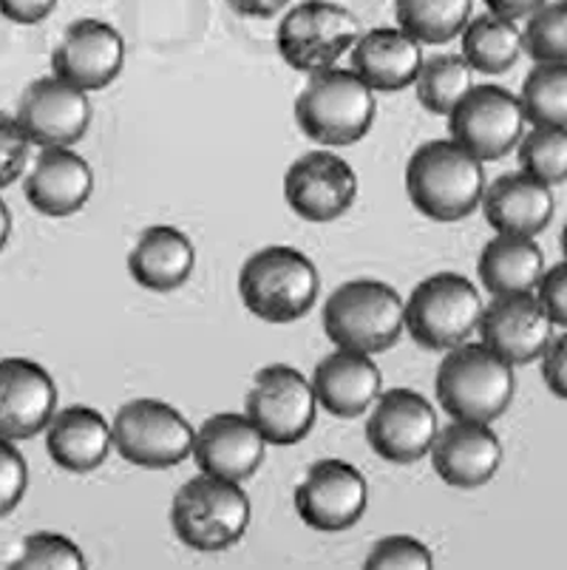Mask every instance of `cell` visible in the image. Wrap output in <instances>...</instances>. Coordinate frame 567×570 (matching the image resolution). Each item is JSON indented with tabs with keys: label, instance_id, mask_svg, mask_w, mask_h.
I'll return each mask as SVG.
<instances>
[{
	"label": "cell",
	"instance_id": "cell-1",
	"mask_svg": "<svg viewBox=\"0 0 567 570\" xmlns=\"http://www.w3.org/2000/svg\"><path fill=\"white\" fill-rule=\"evenodd\" d=\"M405 194L426 219L462 222L480 207L486 168L454 139H431L405 165Z\"/></svg>",
	"mask_w": 567,
	"mask_h": 570
},
{
	"label": "cell",
	"instance_id": "cell-2",
	"mask_svg": "<svg viewBox=\"0 0 567 570\" xmlns=\"http://www.w3.org/2000/svg\"><path fill=\"white\" fill-rule=\"evenodd\" d=\"M321 293V273L310 256L287 245H270L242 264V304L267 324H293L310 315Z\"/></svg>",
	"mask_w": 567,
	"mask_h": 570
},
{
	"label": "cell",
	"instance_id": "cell-3",
	"mask_svg": "<svg viewBox=\"0 0 567 570\" xmlns=\"http://www.w3.org/2000/svg\"><path fill=\"white\" fill-rule=\"evenodd\" d=\"M437 401L451 420L493 423L514 401V366L486 344H460L449 350L437 370Z\"/></svg>",
	"mask_w": 567,
	"mask_h": 570
},
{
	"label": "cell",
	"instance_id": "cell-4",
	"mask_svg": "<svg viewBox=\"0 0 567 570\" xmlns=\"http://www.w3.org/2000/svg\"><path fill=\"white\" fill-rule=\"evenodd\" d=\"M374 91L352 69H326L310 75L295 100V122L312 142L326 148L361 142L374 122Z\"/></svg>",
	"mask_w": 567,
	"mask_h": 570
},
{
	"label": "cell",
	"instance_id": "cell-5",
	"mask_svg": "<svg viewBox=\"0 0 567 570\" xmlns=\"http://www.w3.org/2000/svg\"><path fill=\"white\" fill-rule=\"evenodd\" d=\"M253 505L244 489L222 476L202 474L187 480L170 505V525L182 546L199 553L227 551L247 533Z\"/></svg>",
	"mask_w": 567,
	"mask_h": 570
},
{
	"label": "cell",
	"instance_id": "cell-6",
	"mask_svg": "<svg viewBox=\"0 0 567 570\" xmlns=\"http://www.w3.org/2000/svg\"><path fill=\"white\" fill-rule=\"evenodd\" d=\"M324 333L338 350L378 355L403 333V295L378 278L346 282L326 298Z\"/></svg>",
	"mask_w": 567,
	"mask_h": 570
},
{
	"label": "cell",
	"instance_id": "cell-7",
	"mask_svg": "<svg viewBox=\"0 0 567 570\" xmlns=\"http://www.w3.org/2000/svg\"><path fill=\"white\" fill-rule=\"evenodd\" d=\"M482 307V295L471 278L443 269L423 278L403 302V330L423 350L449 352L477 333Z\"/></svg>",
	"mask_w": 567,
	"mask_h": 570
},
{
	"label": "cell",
	"instance_id": "cell-8",
	"mask_svg": "<svg viewBox=\"0 0 567 570\" xmlns=\"http://www.w3.org/2000/svg\"><path fill=\"white\" fill-rule=\"evenodd\" d=\"M194 438L196 429L182 417L179 409L156 397L125 403L111 426V443L119 458L150 471L185 463L194 452Z\"/></svg>",
	"mask_w": 567,
	"mask_h": 570
},
{
	"label": "cell",
	"instance_id": "cell-9",
	"mask_svg": "<svg viewBox=\"0 0 567 570\" xmlns=\"http://www.w3.org/2000/svg\"><path fill=\"white\" fill-rule=\"evenodd\" d=\"M361 38L358 18L332 0H304L290 9L275 32L281 60L295 71L319 75L332 69Z\"/></svg>",
	"mask_w": 567,
	"mask_h": 570
},
{
	"label": "cell",
	"instance_id": "cell-10",
	"mask_svg": "<svg viewBox=\"0 0 567 570\" xmlns=\"http://www.w3.org/2000/svg\"><path fill=\"white\" fill-rule=\"evenodd\" d=\"M528 131L519 97L502 86H475L449 114V134L475 159L497 163L508 157Z\"/></svg>",
	"mask_w": 567,
	"mask_h": 570
},
{
	"label": "cell",
	"instance_id": "cell-11",
	"mask_svg": "<svg viewBox=\"0 0 567 570\" xmlns=\"http://www.w3.org/2000/svg\"><path fill=\"white\" fill-rule=\"evenodd\" d=\"M319 401L312 383L295 366L270 364L256 372L244 414L273 445H295L312 432Z\"/></svg>",
	"mask_w": 567,
	"mask_h": 570
},
{
	"label": "cell",
	"instance_id": "cell-12",
	"mask_svg": "<svg viewBox=\"0 0 567 570\" xmlns=\"http://www.w3.org/2000/svg\"><path fill=\"white\" fill-rule=\"evenodd\" d=\"M366 420V440L372 452L387 463L409 465L423 460L434 445L440 423L429 397L414 389H389L372 403Z\"/></svg>",
	"mask_w": 567,
	"mask_h": 570
},
{
	"label": "cell",
	"instance_id": "cell-13",
	"mask_svg": "<svg viewBox=\"0 0 567 570\" xmlns=\"http://www.w3.org/2000/svg\"><path fill=\"white\" fill-rule=\"evenodd\" d=\"M14 119L38 148H71L86 137L94 119L91 97L60 77H38L18 102Z\"/></svg>",
	"mask_w": 567,
	"mask_h": 570
},
{
	"label": "cell",
	"instance_id": "cell-14",
	"mask_svg": "<svg viewBox=\"0 0 567 570\" xmlns=\"http://www.w3.org/2000/svg\"><path fill=\"white\" fill-rule=\"evenodd\" d=\"M369 505L366 476L346 460H319L295 489V511L312 531H350Z\"/></svg>",
	"mask_w": 567,
	"mask_h": 570
},
{
	"label": "cell",
	"instance_id": "cell-15",
	"mask_svg": "<svg viewBox=\"0 0 567 570\" xmlns=\"http://www.w3.org/2000/svg\"><path fill=\"white\" fill-rule=\"evenodd\" d=\"M358 196V176L346 159L332 151H306L284 174L290 210L312 225L341 219Z\"/></svg>",
	"mask_w": 567,
	"mask_h": 570
},
{
	"label": "cell",
	"instance_id": "cell-16",
	"mask_svg": "<svg viewBox=\"0 0 567 570\" xmlns=\"http://www.w3.org/2000/svg\"><path fill=\"white\" fill-rule=\"evenodd\" d=\"M125 66V40L111 23L97 18H82L62 32L51 55L55 77L82 88L102 91L119 77Z\"/></svg>",
	"mask_w": 567,
	"mask_h": 570
},
{
	"label": "cell",
	"instance_id": "cell-17",
	"mask_svg": "<svg viewBox=\"0 0 567 570\" xmlns=\"http://www.w3.org/2000/svg\"><path fill=\"white\" fill-rule=\"evenodd\" d=\"M554 321L545 313L534 293L493 295V302L482 307L480 338L491 352H497L511 366L534 364L554 338Z\"/></svg>",
	"mask_w": 567,
	"mask_h": 570
},
{
	"label": "cell",
	"instance_id": "cell-18",
	"mask_svg": "<svg viewBox=\"0 0 567 570\" xmlns=\"http://www.w3.org/2000/svg\"><path fill=\"white\" fill-rule=\"evenodd\" d=\"M57 409L55 377L31 357H0V440L46 432Z\"/></svg>",
	"mask_w": 567,
	"mask_h": 570
},
{
	"label": "cell",
	"instance_id": "cell-19",
	"mask_svg": "<svg viewBox=\"0 0 567 570\" xmlns=\"http://www.w3.org/2000/svg\"><path fill=\"white\" fill-rule=\"evenodd\" d=\"M267 440L262 438L247 414L222 412L213 414L196 429L194 458L202 474L222 476L231 483H244L264 463Z\"/></svg>",
	"mask_w": 567,
	"mask_h": 570
},
{
	"label": "cell",
	"instance_id": "cell-20",
	"mask_svg": "<svg viewBox=\"0 0 567 570\" xmlns=\"http://www.w3.org/2000/svg\"><path fill=\"white\" fill-rule=\"evenodd\" d=\"M431 463L437 476L454 489H480L491 483L502 465V443L491 423L454 420L449 429L437 432L431 445Z\"/></svg>",
	"mask_w": 567,
	"mask_h": 570
},
{
	"label": "cell",
	"instance_id": "cell-21",
	"mask_svg": "<svg viewBox=\"0 0 567 570\" xmlns=\"http://www.w3.org/2000/svg\"><path fill=\"white\" fill-rule=\"evenodd\" d=\"M23 194L38 214L66 219L91 199L94 170L75 148H43L26 174Z\"/></svg>",
	"mask_w": 567,
	"mask_h": 570
},
{
	"label": "cell",
	"instance_id": "cell-22",
	"mask_svg": "<svg viewBox=\"0 0 567 570\" xmlns=\"http://www.w3.org/2000/svg\"><path fill=\"white\" fill-rule=\"evenodd\" d=\"M315 401L332 417H361L378 401L383 375L372 355L355 350H335L312 372Z\"/></svg>",
	"mask_w": 567,
	"mask_h": 570
},
{
	"label": "cell",
	"instance_id": "cell-23",
	"mask_svg": "<svg viewBox=\"0 0 567 570\" xmlns=\"http://www.w3.org/2000/svg\"><path fill=\"white\" fill-rule=\"evenodd\" d=\"M480 207L497 233L534 238L554 222L556 199L548 185L517 170L499 176L491 188H486Z\"/></svg>",
	"mask_w": 567,
	"mask_h": 570
},
{
	"label": "cell",
	"instance_id": "cell-24",
	"mask_svg": "<svg viewBox=\"0 0 567 570\" xmlns=\"http://www.w3.org/2000/svg\"><path fill=\"white\" fill-rule=\"evenodd\" d=\"M350 51L352 71L372 91H383V95H394V91L412 86L423 66V46L398 26L369 29L355 40Z\"/></svg>",
	"mask_w": 567,
	"mask_h": 570
},
{
	"label": "cell",
	"instance_id": "cell-25",
	"mask_svg": "<svg viewBox=\"0 0 567 570\" xmlns=\"http://www.w3.org/2000/svg\"><path fill=\"white\" fill-rule=\"evenodd\" d=\"M111 426L97 409L77 406L62 409L46 426V452L71 474H88L100 469L111 454Z\"/></svg>",
	"mask_w": 567,
	"mask_h": 570
},
{
	"label": "cell",
	"instance_id": "cell-26",
	"mask_svg": "<svg viewBox=\"0 0 567 570\" xmlns=\"http://www.w3.org/2000/svg\"><path fill=\"white\" fill-rule=\"evenodd\" d=\"M194 242L174 225H154L128 253V273L150 293H174L194 273Z\"/></svg>",
	"mask_w": 567,
	"mask_h": 570
},
{
	"label": "cell",
	"instance_id": "cell-27",
	"mask_svg": "<svg viewBox=\"0 0 567 570\" xmlns=\"http://www.w3.org/2000/svg\"><path fill=\"white\" fill-rule=\"evenodd\" d=\"M477 273L491 295L534 293L545 273V253L534 238L497 233L482 247Z\"/></svg>",
	"mask_w": 567,
	"mask_h": 570
},
{
	"label": "cell",
	"instance_id": "cell-28",
	"mask_svg": "<svg viewBox=\"0 0 567 570\" xmlns=\"http://www.w3.org/2000/svg\"><path fill=\"white\" fill-rule=\"evenodd\" d=\"M462 60L480 75H506L522 57V29L517 20L499 18V14H477L460 32Z\"/></svg>",
	"mask_w": 567,
	"mask_h": 570
},
{
	"label": "cell",
	"instance_id": "cell-29",
	"mask_svg": "<svg viewBox=\"0 0 567 570\" xmlns=\"http://www.w3.org/2000/svg\"><path fill=\"white\" fill-rule=\"evenodd\" d=\"M475 0H394V20L420 46H443L460 38Z\"/></svg>",
	"mask_w": 567,
	"mask_h": 570
},
{
	"label": "cell",
	"instance_id": "cell-30",
	"mask_svg": "<svg viewBox=\"0 0 567 570\" xmlns=\"http://www.w3.org/2000/svg\"><path fill=\"white\" fill-rule=\"evenodd\" d=\"M412 86L426 111L449 117L475 88V69L462 60V55H437L423 60Z\"/></svg>",
	"mask_w": 567,
	"mask_h": 570
},
{
	"label": "cell",
	"instance_id": "cell-31",
	"mask_svg": "<svg viewBox=\"0 0 567 570\" xmlns=\"http://www.w3.org/2000/svg\"><path fill=\"white\" fill-rule=\"evenodd\" d=\"M519 106L530 126L567 128V63H537L530 69Z\"/></svg>",
	"mask_w": 567,
	"mask_h": 570
},
{
	"label": "cell",
	"instance_id": "cell-32",
	"mask_svg": "<svg viewBox=\"0 0 567 570\" xmlns=\"http://www.w3.org/2000/svg\"><path fill=\"white\" fill-rule=\"evenodd\" d=\"M519 170L556 188L567 179V128L534 126L517 145Z\"/></svg>",
	"mask_w": 567,
	"mask_h": 570
},
{
	"label": "cell",
	"instance_id": "cell-33",
	"mask_svg": "<svg viewBox=\"0 0 567 570\" xmlns=\"http://www.w3.org/2000/svg\"><path fill=\"white\" fill-rule=\"evenodd\" d=\"M522 49L534 63H567V3L548 0L542 9L528 14Z\"/></svg>",
	"mask_w": 567,
	"mask_h": 570
},
{
	"label": "cell",
	"instance_id": "cell-34",
	"mask_svg": "<svg viewBox=\"0 0 567 570\" xmlns=\"http://www.w3.org/2000/svg\"><path fill=\"white\" fill-rule=\"evenodd\" d=\"M12 568H66L80 570L86 568V557L77 548L75 539L62 537L55 531H38L26 537L23 548L12 559Z\"/></svg>",
	"mask_w": 567,
	"mask_h": 570
},
{
	"label": "cell",
	"instance_id": "cell-35",
	"mask_svg": "<svg viewBox=\"0 0 567 570\" xmlns=\"http://www.w3.org/2000/svg\"><path fill=\"white\" fill-rule=\"evenodd\" d=\"M369 570L381 568H434V553L414 537H405V533H394V537L381 539L378 546L372 548V553L366 557Z\"/></svg>",
	"mask_w": 567,
	"mask_h": 570
},
{
	"label": "cell",
	"instance_id": "cell-36",
	"mask_svg": "<svg viewBox=\"0 0 567 570\" xmlns=\"http://www.w3.org/2000/svg\"><path fill=\"white\" fill-rule=\"evenodd\" d=\"M29 151L31 142L18 119L0 111V190H7L23 176L26 165H29Z\"/></svg>",
	"mask_w": 567,
	"mask_h": 570
},
{
	"label": "cell",
	"instance_id": "cell-37",
	"mask_svg": "<svg viewBox=\"0 0 567 570\" xmlns=\"http://www.w3.org/2000/svg\"><path fill=\"white\" fill-rule=\"evenodd\" d=\"M29 491V463L12 440H0V520L23 502Z\"/></svg>",
	"mask_w": 567,
	"mask_h": 570
},
{
	"label": "cell",
	"instance_id": "cell-38",
	"mask_svg": "<svg viewBox=\"0 0 567 570\" xmlns=\"http://www.w3.org/2000/svg\"><path fill=\"white\" fill-rule=\"evenodd\" d=\"M537 302L542 304L545 313L550 315L556 326L567 324V264L559 262L542 273V278L534 287Z\"/></svg>",
	"mask_w": 567,
	"mask_h": 570
},
{
	"label": "cell",
	"instance_id": "cell-39",
	"mask_svg": "<svg viewBox=\"0 0 567 570\" xmlns=\"http://www.w3.org/2000/svg\"><path fill=\"white\" fill-rule=\"evenodd\" d=\"M542 381L556 397H567L565 370H567V335H554L542 355Z\"/></svg>",
	"mask_w": 567,
	"mask_h": 570
},
{
	"label": "cell",
	"instance_id": "cell-40",
	"mask_svg": "<svg viewBox=\"0 0 567 570\" xmlns=\"http://www.w3.org/2000/svg\"><path fill=\"white\" fill-rule=\"evenodd\" d=\"M57 9V0H0V14L18 26H38Z\"/></svg>",
	"mask_w": 567,
	"mask_h": 570
},
{
	"label": "cell",
	"instance_id": "cell-41",
	"mask_svg": "<svg viewBox=\"0 0 567 570\" xmlns=\"http://www.w3.org/2000/svg\"><path fill=\"white\" fill-rule=\"evenodd\" d=\"M227 7L233 9L242 18H256V20H270L281 12V9L290 7V0H225Z\"/></svg>",
	"mask_w": 567,
	"mask_h": 570
},
{
	"label": "cell",
	"instance_id": "cell-42",
	"mask_svg": "<svg viewBox=\"0 0 567 570\" xmlns=\"http://www.w3.org/2000/svg\"><path fill=\"white\" fill-rule=\"evenodd\" d=\"M548 0H486V7L491 14H499V18L519 20L534 14L537 9H542Z\"/></svg>",
	"mask_w": 567,
	"mask_h": 570
},
{
	"label": "cell",
	"instance_id": "cell-43",
	"mask_svg": "<svg viewBox=\"0 0 567 570\" xmlns=\"http://www.w3.org/2000/svg\"><path fill=\"white\" fill-rule=\"evenodd\" d=\"M9 236H12V210L7 207V202L0 199V253L7 250Z\"/></svg>",
	"mask_w": 567,
	"mask_h": 570
}]
</instances>
